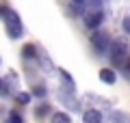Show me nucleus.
<instances>
[{
  "instance_id": "1",
  "label": "nucleus",
  "mask_w": 130,
  "mask_h": 123,
  "mask_svg": "<svg viewBox=\"0 0 130 123\" xmlns=\"http://www.w3.org/2000/svg\"><path fill=\"white\" fill-rule=\"evenodd\" d=\"M130 56V48H128V41L126 39H115L111 43V63L115 67H124L126 60Z\"/></svg>"
},
{
  "instance_id": "2",
  "label": "nucleus",
  "mask_w": 130,
  "mask_h": 123,
  "mask_svg": "<svg viewBox=\"0 0 130 123\" xmlns=\"http://www.w3.org/2000/svg\"><path fill=\"white\" fill-rule=\"evenodd\" d=\"M5 19H7V35L11 39H20L22 32H24V26H22V19L18 17V13L15 11H9Z\"/></svg>"
},
{
  "instance_id": "3",
  "label": "nucleus",
  "mask_w": 130,
  "mask_h": 123,
  "mask_svg": "<svg viewBox=\"0 0 130 123\" xmlns=\"http://www.w3.org/2000/svg\"><path fill=\"white\" fill-rule=\"evenodd\" d=\"M91 46H93V50H95L98 54H104V52L111 48V37H108V32L98 28L91 35Z\"/></svg>"
},
{
  "instance_id": "4",
  "label": "nucleus",
  "mask_w": 130,
  "mask_h": 123,
  "mask_svg": "<svg viewBox=\"0 0 130 123\" xmlns=\"http://www.w3.org/2000/svg\"><path fill=\"white\" fill-rule=\"evenodd\" d=\"M83 19H85V24H87V28L98 30L100 24H102V19H104V13H102V9H100V11H85Z\"/></svg>"
},
{
  "instance_id": "5",
  "label": "nucleus",
  "mask_w": 130,
  "mask_h": 123,
  "mask_svg": "<svg viewBox=\"0 0 130 123\" xmlns=\"http://www.w3.org/2000/svg\"><path fill=\"white\" fill-rule=\"evenodd\" d=\"M100 80H102L104 84H115V82H117V73H115V69H111V67L100 69Z\"/></svg>"
},
{
  "instance_id": "6",
  "label": "nucleus",
  "mask_w": 130,
  "mask_h": 123,
  "mask_svg": "<svg viewBox=\"0 0 130 123\" xmlns=\"http://www.w3.org/2000/svg\"><path fill=\"white\" fill-rule=\"evenodd\" d=\"M83 123H102V112L100 110H87L83 117Z\"/></svg>"
},
{
  "instance_id": "7",
  "label": "nucleus",
  "mask_w": 130,
  "mask_h": 123,
  "mask_svg": "<svg viewBox=\"0 0 130 123\" xmlns=\"http://www.w3.org/2000/svg\"><path fill=\"white\" fill-rule=\"evenodd\" d=\"M50 121L52 123H72V119H70V114H67V112H54L50 117Z\"/></svg>"
},
{
  "instance_id": "8",
  "label": "nucleus",
  "mask_w": 130,
  "mask_h": 123,
  "mask_svg": "<svg viewBox=\"0 0 130 123\" xmlns=\"http://www.w3.org/2000/svg\"><path fill=\"white\" fill-rule=\"evenodd\" d=\"M22 54L28 56V58H35V56H37V50H35V46H24Z\"/></svg>"
},
{
  "instance_id": "9",
  "label": "nucleus",
  "mask_w": 130,
  "mask_h": 123,
  "mask_svg": "<svg viewBox=\"0 0 130 123\" xmlns=\"http://www.w3.org/2000/svg\"><path fill=\"white\" fill-rule=\"evenodd\" d=\"M50 112V106L48 104H39L37 108H35V114H37V117H43V114H48Z\"/></svg>"
},
{
  "instance_id": "10",
  "label": "nucleus",
  "mask_w": 130,
  "mask_h": 123,
  "mask_svg": "<svg viewBox=\"0 0 130 123\" xmlns=\"http://www.w3.org/2000/svg\"><path fill=\"white\" fill-rule=\"evenodd\" d=\"M9 93H11V89H9V82L5 84V80L0 78V95H2V97H7Z\"/></svg>"
},
{
  "instance_id": "11",
  "label": "nucleus",
  "mask_w": 130,
  "mask_h": 123,
  "mask_svg": "<svg viewBox=\"0 0 130 123\" xmlns=\"http://www.w3.org/2000/svg\"><path fill=\"white\" fill-rule=\"evenodd\" d=\"M30 93H18V101L20 104H28V101H30Z\"/></svg>"
},
{
  "instance_id": "12",
  "label": "nucleus",
  "mask_w": 130,
  "mask_h": 123,
  "mask_svg": "<svg viewBox=\"0 0 130 123\" xmlns=\"http://www.w3.org/2000/svg\"><path fill=\"white\" fill-rule=\"evenodd\" d=\"M7 123H24V121H22V117H20L18 112H11L9 119H7Z\"/></svg>"
},
{
  "instance_id": "13",
  "label": "nucleus",
  "mask_w": 130,
  "mask_h": 123,
  "mask_svg": "<svg viewBox=\"0 0 130 123\" xmlns=\"http://www.w3.org/2000/svg\"><path fill=\"white\" fill-rule=\"evenodd\" d=\"M32 95H37V97H46V87H35V89H32Z\"/></svg>"
},
{
  "instance_id": "14",
  "label": "nucleus",
  "mask_w": 130,
  "mask_h": 123,
  "mask_svg": "<svg viewBox=\"0 0 130 123\" xmlns=\"http://www.w3.org/2000/svg\"><path fill=\"white\" fill-rule=\"evenodd\" d=\"M121 28H124V32H128L130 35V15H126L124 22H121Z\"/></svg>"
},
{
  "instance_id": "15",
  "label": "nucleus",
  "mask_w": 130,
  "mask_h": 123,
  "mask_svg": "<svg viewBox=\"0 0 130 123\" xmlns=\"http://www.w3.org/2000/svg\"><path fill=\"white\" fill-rule=\"evenodd\" d=\"M124 73L130 76V56H128V60H126V65H124Z\"/></svg>"
},
{
  "instance_id": "16",
  "label": "nucleus",
  "mask_w": 130,
  "mask_h": 123,
  "mask_svg": "<svg viewBox=\"0 0 130 123\" xmlns=\"http://www.w3.org/2000/svg\"><path fill=\"white\" fill-rule=\"evenodd\" d=\"M76 5H85V2H87V0H74Z\"/></svg>"
},
{
  "instance_id": "17",
  "label": "nucleus",
  "mask_w": 130,
  "mask_h": 123,
  "mask_svg": "<svg viewBox=\"0 0 130 123\" xmlns=\"http://www.w3.org/2000/svg\"><path fill=\"white\" fill-rule=\"evenodd\" d=\"M128 123H130V121H128Z\"/></svg>"
}]
</instances>
